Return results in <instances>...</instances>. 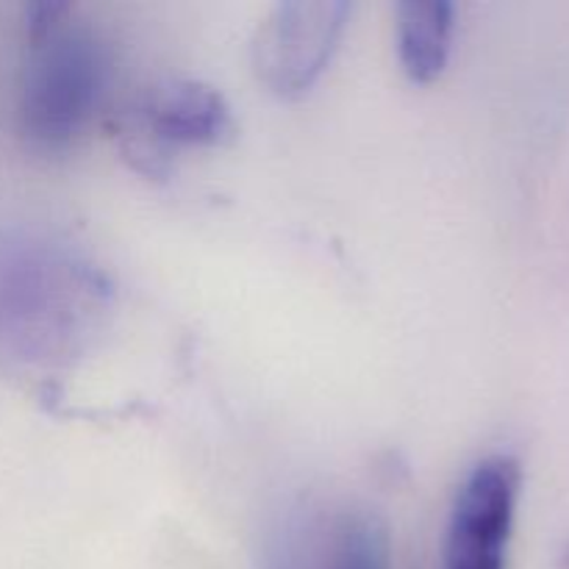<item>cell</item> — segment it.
<instances>
[{
    "label": "cell",
    "mask_w": 569,
    "mask_h": 569,
    "mask_svg": "<svg viewBox=\"0 0 569 569\" xmlns=\"http://www.w3.org/2000/svg\"><path fill=\"white\" fill-rule=\"evenodd\" d=\"M139 120L159 144H222L233 137V117L222 94L198 81L156 87L139 106Z\"/></svg>",
    "instance_id": "5b68a950"
},
{
    "label": "cell",
    "mask_w": 569,
    "mask_h": 569,
    "mask_svg": "<svg viewBox=\"0 0 569 569\" xmlns=\"http://www.w3.org/2000/svg\"><path fill=\"white\" fill-rule=\"evenodd\" d=\"M453 42V6L448 0H406L398 6V50L406 76L428 83L445 70Z\"/></svg>",
    "instance_id": "8992f818"
},
{
    "label": "cell",
    "mask_w": 569,
    "mask_h": 569,
    "mask_svg": "<svg viewBox=\"0 0 569 569\" xmlns=\"http://www.w3.org/2000/svg\"><path fill=\"white\" fill-rule=\"evenodd\" d=\"M61 22L31 37L33 53L17 103L22 137L48 153L64 150L87 128L111 70L109 50L94 33Z\"/></svg>",
    "instance_id": "7a4b0ae2"
},
{
    "label": "cell",
    "mask_w": 569,
    "mask_h": 569,
    "mask_svg": "<svg viewBox=\"0 0 569 569\" xmlns=\"http://www.w3.org/2000/svg\"><path fill=\"white\" fill-rule=\"evenodd\" d=\"M89 283L64 250L0 226V367L28 370L70 350L76 292Z\"/></svg>",
    "instance_id": "6da1fadb"
},
{
    "label": "cell",
    "mask_w": 569,
    "mask_h": 569,
    "mask_svg": "<svg viewBox=\"0 0 569 569\" xmlns=\"http://www.w3.org/2000/svg\"><path fill=\"white\" fill-rule=\"evenodd\" d=\"M331 569H389V531L381 517L353 511L339 520Z\"/></svg>",
    "instance_id": "52a82bcc"
},
{
    "label": "cell",
    "mask_w": 569,
    "mask_h": 569,
    "mask_svg": "<svg viewBox=\"0 0 569 569\" xmlns=\"http://www.w3.org/2000/svg\"><path fill=\"white\" fill-rule=\"evenodd\" d=\"M350 3L345 0H287L278 3L253 39V70L270 92L298 98L315 87L331 61Z\"/></svg>",
    "instance_id": "3957f363"
},
{
    "label": "cell",
    "mask_w": 569,
    "mask_h": 569,
    "mask_svg": "<svg viewBox=\"0 0 569 569\" xmlns=\"http://www.w3.org/2000/svg\"><path fill=\"white\" fill-rule=\"evenodd\" d=\"M520 495V465L489 456L472 467L456 495L442 569H506Z\"/></svg>",
    "instance_id": "277c9868"
}]
</instances>
